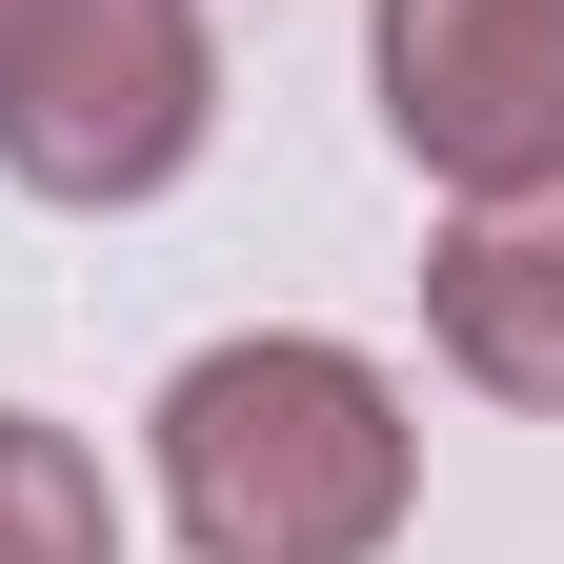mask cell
I'll return each mask as SVG.
<instances>
[{
    "instance_id": "obj_4",
    "label": "cell",
    "mask_w": 564,
    "mask_h": 564,
    "mask_svg": "<svg viewBox=\"0 0 564 564\" xmlns=\"http://www.w3.org/2000/svg\"><path fill=\"white\" fill-rule=\"evenodd\" d=\"M444 343H464L484 383L564 403V202H544V223H484V242L444 262Z\"/></svg>"
},
{
    "instance_id": "obj_5",
    "label": "cell",
    "mask_w": 564,
    "mask_h": 564,
    "mask_svg": "<svg viewBox=\"0 0 564 564\" xmlns=\"http://www.w3.org/2000/svg\"><path fill=\"white\" fill-rule=\"evenodd\" d=\"M0 564H101V484L61 444H0Z\"/></svg>"
},
{
    "instance_id": "obj_1",
    "label": "cell",
    "mask_w": 564,
    "mask_h": 564,
    "mask_svg": "<svg viewBox=\"0 0 564 564\" xmlns=\"http://www.w3.org/2000/svg\"><path fill=\"white\" fill-rule=\"evenodd\" d=\"M162 464H182L202 564H364L383 505H403V423H383V383L343 343H223V364H182Z\"/></svg>"
},
{
    "instance_id": "obj_3",
    "label": "cell",
    "mask_w": 564,
    "mask_h": 564,
    "mask_svg": "<svg viewBox=\"0 0 564 564\" xmlns=\"http://www.w3.org/2000/svg\"><path fill=\"white\" fill-rule=\"evenodd\" d=\"M383 82L444 182H564V0H383Z\"/></svg>"
},
{
    "instance_id": "obj_2",
    "label": "cell",
    "mask_w": 564,
    "mask_h": 564,
    "mask_svg": "<svg viewBox=\"0 0 564 564\" xmlns=\"http://www.w3.org/2000/svg\"><path fill=\"white\" fill-rule=\"evenodd\" d=\"M202 121L182 0H0V162L21 182H162Z\"/></svg>"
}]
</instances>
